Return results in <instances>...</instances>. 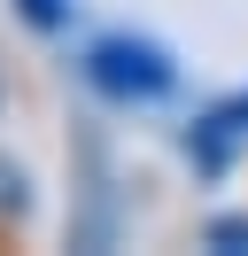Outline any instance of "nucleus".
<instances>
[{"instance_id": "nucleus-4", "label": "nucleus", "mask_w": 248, "mask_h": 256, "mask_svg": "<svg viewBox=\"0 0 248 256\" xmlns=\"http://www.w3.org/2000/svg\"><path fill=\"white\" fill-rule=\"evenodd\" d=\"M16 8H24V16H31V24H39V32H54V24H62V16H70V8H62V0H16Z\"/></svg>"}, {"instance_id": "nucleus-2", "label": "nucleus", "mask_w": 248, "mask_h": 256, "mask_svg": "<svg viewBox=\"0 0 248 256\" xmlns=\"http://www.w3.org/2000/svg\"><path fill=\"white\" fill-rule=\"evenodd\" d=\"M240 132H248V94H240V101H217V109L202 116L194 132H186V156H194L202 171H225V163H232V140H240Z\"/></svg>"}, {"instance_id": "nucleus-3", "label": "nucleus", "mask_w": 248, "mask_h": 256, "mask_svg": "<svg viewBox=\"0 0 248 256\" xmlns=\"http://www.w3.org/2000/svg\"><path fill=\"white\" fill-rule=\"evenodd\" d=\"M202 240H210V248H225V256H240V248H248V218H217Z\"/></svg>"}, {"instance_id": "nucleus-1", "label": "nucleus", "mask_w": 248, "mask_h": 256, "mask_svg": "<svg viewBox=\"0 0 248 256\" xmlns=\"http://www.w3.org/2000/svg\"><path fill=\"white\" fill-rule=\"evenodd\" d=\"M86 78H93V94H108V101H163L170 94V54L155 47V39H132V32H108V39H93L86 47Z\"/></svg>"}]
</instances>
